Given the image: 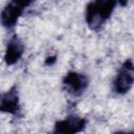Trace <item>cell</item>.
Here are the masks:
<instances>
[{
  "mask_svg": "<svg viewBox=\"0 0 134 134\" xmlns=\"http://www.w3.org/2000/svg\"><path fill=\"white\" fill-rule=\"evenodd\" d=\"M116 4V1L110 0H97L89 2L85 10V20L88 27L92 30H98L111 17Z\"/></svg>",
  "mask_w": 134,
  "mask_h": 134,
  "instance_id": "cell-1",
  "label": "cell"
},
{
  "mask_svg": "<svg viewBox=\"0 0 134 134\" xmlns=\"http://www.w3.org/2000/svg\"><path fill=\"white\" fill-rule=\"evenodd\" d=\"M31 4L28 0H14L8 2L1 12V24L6 29L14 28L21 16L23 15L25 8Z\"/></svg>",
  "mask_w": 134,
  "mask_h": 134,
  "instance_id": "cell-2",
  "label": "cell"
},
{
  "mask_svg": "<svg viewBox=\"0 0 134 134\" xmlns=\"http://www.w3.org/2000/svg\"><path fill=\"white\" fill-rule=\"evenodd\" d=\"M134 85V63L131 59L126 60L119 67L114 82V91L117 94L128 93Z\"/></svg>",
  "mask_w": 134,
  "mask_h": 134,
  "instance_id": "cell-3",
  "label": "cell"
},
{
  "mask_svg": "<svg viewBox=\"0 0 134 134\" xmlns=\"http://www.w3.org/2000/svg\"><path fill=\"white\" fill-rule=\"evenodd\" d=\"M64 89L73 96H81L89 86V79L86 74L77 71H69L63 77Z\"/></svg>",
  "mask_w": 134,
  "mask_h": 134,
  "instance_id": "cell-4",
  "label": "cell"
},
{
  "mask_svg": "<svg viewBox=\"0 0 134 134\" xmlns=\"http://www.w3.org/2000/svg\"><path fill=\"white\" fill-rule=\"evenodd\" d=\"M86 126V118L77 115H69L54 124L52 134H79L85 130Z\"/></svg>",
  "mask_w": 134,
  "mask_h": 134,
  "instance_id": "cell-5",
  "label": "cell"
},
{
  "mask_svg": "<svg viewBox=\"0 0 134 134\" xmlns=\"http://www.w3.org/2000/svg\"><path fill=\"white\" fill-rule=\"evenodd\" d=\"M0 111L10 115H19L21 111L20 96L17 86L10 87L6 92L1 95Z\"/></svg>",
  "mask_w": 134,
  "mask_h": 134,
  "instance_id": "cell-6",
  "label": "cell"
},
{
  "mask_svg": "<svg viewBox=\"0 0 134 134\" xmlns=\"http://www.w3.org/2000/svg\"><path fill=\"white\" fill-rule=\"evenodd\" d=\"M24 44L22 40L17 36L13 35L6 44L5 52H4V62L7 66L15 65L24 53Z\"/></svg>",
  "mask_w": 134,
  "mask_h": 134,
  "instance_id": "cell-7",
  "label": "cell"
},
{
  "mask_svg": "<svg viewBox=\"0 0 134 134\" xmlns=\"http://www.w3.org/2000/svg\"><path fill=\"white\" fill-rule=\"evenodd\" d=\"M55 58H57L55 55H53V57H52V55H51V57H48V58L45 60V64H46V65H52V64L55 62V60H57Z\"/></svg>",
  "mask_w": 134,
  "mask_h": 134,
  "instance_id": "cell-8",
  "label": "cell"
},
{
  "mask_svg": "<svg viewBox=\"0 0 134 134\" xmlns=\"http://www.w3.org/2000/svg\"><path fill=\"white\" fill-rule=\"evenodd\" d=\"M116 134H134V132H118Z\"/></svg>",
  "mask_w": 134,
  "mask_h": 134,
  "instance_id": "cell-9",
  "label": "cell"
}]
</instances>
